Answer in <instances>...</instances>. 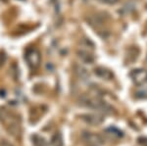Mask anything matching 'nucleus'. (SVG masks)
<instances>
[{
  "instance_id": "nucleus-1",
  "label": "nucleus",
  "mask_w": 147,
  "mask_h": 146,
  "mask_svg": "<svg viewBox=\"0 0 147 146\" xmlns=\"http://www.w3.org/2000/svg\"><path fill=\"white\" fill-rule=\"evenodd\" d=\"M80 104L84 107L90 108V109L96 110V111L103 113V114H112L114 113V108L111 105H109L107 102L102 100L99 97H84L82 98Z\"/></svg>"
},
{
  "instance_id": "nucleus-2",
  "label": "nucleus",
  "mask_w": 147,
  "mask_h": 146,
  "mask_svg": "<svg viewBox=\"0 0 147 146\" xmlns=\"http://www.w3.org/2000/svg\"><path fill=\"white\" fill-rule=\"evenodd\" d=\"M25 60L30 69L35 70L39 66L40 61H41V56H40L39 51L34 48L28 49L25 54Z\"/></svg>"
},
{
  "instance_id": "nucleus-3",
  "label": "nucleus",
  "mask_w": 147,
  "mask_h": 146,
  "mask_svg": "<svg viewBox=\"0 0 147 146\" xmlns=\"http://www.w3.org/2000/svg\"><path fill=\"white\" fill-rule=\"evenodd\" d=\"M82 139L85 146H102L104 144V140L99 135L89 131H84L82 133Z\"/></svg>"
},
{
  "instance_id": "nucleus-4",
  "label": "nucleus",
  "mask_w": 147,
  "mask_h": 146,
  "mask_svg": "<svg viewBox=\"0 0 147 146\" xmlns=\"http://www.w3.org/2000/svg\"><path fill=\"white\" fill-rule=\"evenodd\" d=\"M129 77L134 83L141 85L147 82V71L144 69H134L129 73Z\"/></svg>"
},
{
  "instance_id": "nucleus-5",
  "label": "nucleus",
  "mask_w": 147,
  "mask_h": 146,
  "mask_svg": "<svg viewBox=\"0 0 147 146\" xmlns=\"http://www.w3.org/2000/svg\"><path fill=\"white\" fill-rule=\"evenodd\" d=\"M80 119L90 126H99L104 122V117L100 114H84Z\"/></svg>"
},
{
  "instance_id": "nucleus-6",
  "label": "nucleus",
  "mask_w": 147,
  "mask_h": 146,
  "mask_svg": "<svg viewBox=\"0 0 147 146\" xmlns=\"http://www.w3.org/2000/svg\"><path fill=\"white\" fill-rule=\"evenodd\" d=\"M94 74L96 75L98 77H100L102 79H105V81H110L114 77L113 73L110 70L106 69L104 67H97L94 69Z\"/></svg>"
},
{
  "instance_id": "nucleus-7",
  "label": "nucleus",
  "mask_w": 147,
  "mask_h": 146,
  "mask_svg": "<svg viewBox=\"0 0 147 146\" xmlns=\"http://www.w3.org/2000/svg\"><path fill=\"white\" fill-rule=\"evenodd\" d=\"M78 57L80 59V61H82L85 64H92L94 62V56L91 53H89L88 51H78Z\"/></svg>"
},
{
  "instance_id": "nucleus-8",
  "label": "nucleus",
  "mask_w": 147,
  "mask_h": 146,
  "mask_svg": "<svg viewBox=\"0 0 147 146\" xmlns=\"http://www.w3.org/2000/svg\"><path fill=\"white\" fill-rule=\"evenodd\" d=\"M50 144L51 146H64V140L61 133L58 131V133H55L52 135L50 139Z\"/></svg>"
},
{
  "instance_id": "nucleus-9",
  "label": "nucleus",
  "mask_w": 147,
  "mask_h": 146,
  "mask_svg": "<svg viewBox=\"0 0 147 146\" xmlns=\"http://www.w3.org/2000/svg\"><path fill=\"white\" fill-rule=\"evenodd\" d=\"M105 131L108 133V135L115 136V137H118V138H121V137L124 136V133H123L121 129H119L118 128H116V126H109V128H107L105 129Z\"/></svg>"
},
{
  "instance_id": "nucleus-10",
  "label": "nucleus",
  "mask_w": 147,
  "mask_h": 146,
  "mask_svg": "<svg viewBox=\"0 0 147 146\" xmlns=\"http://www.w3.org/2000/svg\"><path fill=\"white\" fill-rule=\"evenodd\" d=\"M75 70H76V74L78 75V77H80L82 79H87L89 77V73L87 72L86 69H84V67H82V66H76L75 67Z\"/></svg>"
},
{
  "instance_id": "nucleus-11",
  "label": "nucleus",
  "mask_w": 147,
  "mask_h": 146,
  "mask_svg": "<svg viewBox=\"0 0 147 146\" xmlns=\"http://www.w3.org/2000/svg\"><path fill=\"white\" fill-rule=\"evenodd\" d=\"M32 140L34 146H49L48 142L42 136H39L37 135H32Z\"/></svg>"
},
{
  "instance_id": "nucleus-12",
  "label": "nucleus",
  "mask_w": 147,
  "mask_h": 146,
  "mask_svg": "<svg viewBox=\"0 0 147 146\" xmlns=\"http://www.w3.org/2000/svg\"><path fill=\"white\" fill-rule=\"evenodd\" d=\"M137 141H138V143L142 146H147V137H145V136H141V137H139L138 139H137Z\"/></svg>"
},
{
  "instance_id": "nucleus-13",
  "label": "nucleus",
  "mask_w": 147,
  "mask_h": 146,
  "mask_svg": "<svg viewBox=\"0 0 147 146\" xmlns=\"http://www.w3.org/2000/svg\"><path fill=\"white\" fill-rule=\"evenodd\" d=\"M100 1L105 4H109V5H114V4L117 3L119 0H100Z\"/></svg>"
},
{
  "instance_id": "nucleus-14",
  "label": "nucleus",
  "mask_w": 147,
  "mask_h": 146,
  "mask_svg": "<svg viewBox=\"0 0 147 146\" xmlns=\"http://www.w3.org/2000/svg\"><path fill=\"white\" fill-rule=\"evenodd\" d=\"M0 146H14L12 143L9 142L8 140H6V139H2L1 140V142H0Z\"/></svg>"
}]
</instances>
